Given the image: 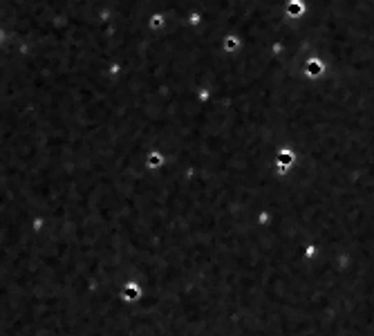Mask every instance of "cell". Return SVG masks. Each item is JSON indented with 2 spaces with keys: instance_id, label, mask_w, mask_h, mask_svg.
<instances>
[{
  "instance_id": "6da1fadb",
  "label": "cell",
  "mask_w": 374,
  "mask_h": 336,
  "mask_svg": "<svg viewBox=\"0 0 374 336\" xmlns=\"http://www.w3.org/2000/svg\"><path fill=\"white\" fill-rule=\"evenodd\" d=\"M125 296H128V298H135V296H137V291L130 287V289H125Z\"/></svg>"
}]
</instances>
